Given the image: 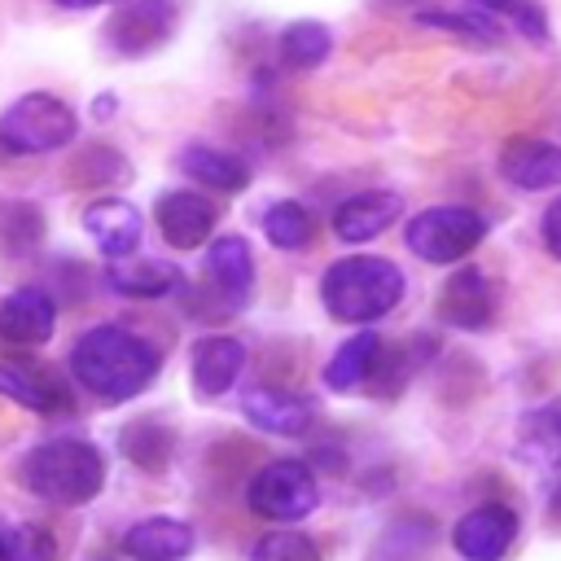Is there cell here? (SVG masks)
<instances>
[{"instance_id":"cell-1","label":"cell","mask_w":561,"mask_h":561,"mask_svg":"<svg viewBox=\"0 0 561 561\" xmlns=\"http://www.w3.org/2000/svg\"><path fill=\"white\" fill-rule=\"evenodd\" d=\"M158 368H162V351L123 324H96V329L79 333V342L70 351L75 381L105 403L136 399L158 377Z\"/></svg>"},{"instance_id":"cell-2","label":"cell","mask_w":561,"mask_h":561,"mask_svg":"<svg viewBox=\"0 0 561 561\" xmlns=\"http://www.w3.org/2000/svg\"><path fill=\"white\" fill-rule=\"evenodd\" d=\"M403 298V272L381 254H346L324 267L320 302L342 324H373Z\"/></svg>"},{"instance_id":"cell-3","label":"cell","mask_w":561,"mask_h":561,"mask_svg":"<svg viewBox=\"0 0 561 561\" xmlns=\"http://www.w3.org/2000/svg\"><path fill=\"white\" fill-rule=\"evenodd\" d=\"M22 486L48 504L79 508L92 504L105 486V460L83 438H48L26 451L22 460Z\"/></svg>"},{"instance_id":"cell-4","label":"cell","mask_w":561,"mask_h":561,"mask_svg":"<svg viewBox=\"0 0 561 561\" xmlns=\"http://www.w3.org/2000/svg\"><path fill=\"white\" fill-rule=\"evenodd\" d=\"M79 131L75 110L53 92H26L0 114V149L4 153H53L70 145Z\"/></svg>"},{"instance_id":"cell-5","label":"cell","mask_w":561,"mask_h":561,"mask_svg":"<svg viewBox=\"0 0 561 561\" xmlns=\"http://www.w3.org/2000/svg\"><path fill=\"white\" fill-rule=\"evenodd\" d=\"M408 250L425 263H456L465 259L482 237H486V219L469 206H430L416 210L403 228Z\"/></svg>"},{"instance_id":"cell-6","label":"cell","mask_w":561,"mask_h":561,"mask_svg":"<svg viewBox=\"0 0 561 561\" xmlns=\"http://www.w3.org/2000/svg\"><path fill=\"white\" fill-rule=\"evenodd\" d=\"M245 500L267 522H302L320 504V482L307 460H272L250 478Z\"/></svg>"},{"instance_id":"cell-7","label":"cell","mask_w":561,"mask_h":561,"mask_svg":"<svg viewBox=\"0 0 561 561\" xmlns=\"http://www.w3.org/2000/svg\"><path fill=\"white\" fill-rule=\"evenodd\" d=\"M180 22L175 0H118V9L105 22V44L118 57H145L153 53Z\"/></svg>"},{"instance_id":"cell-8","label":"cell","mask_w":561,"mask_h":561,"mask_svg":"<svg viewBox=\"0 0 561 561\" xmlns=\"http://www.w3.org/2000/svg\"><path fill=\"white\" fill-rule=\"evenodd\" d=\"M517 539V513L508 504H478L451 526V548L465 561H500Z\"/></svg>"},{"instance_id":"cell-9","label":"cell","mask_w":561,"mask_h":561,"mask_svg":"<svg viewBox=\"0 0 561 561\" xmlns=\"http://www.w3.org/2000/svg\"><path fill=\"white\" fill-rule=\"evenodd\" d=\"M434 316L451 329H486L495 316V289L478 267H460L443 280L434 298Z\"/></svg>"},{"instance_id":"cell-10","label":"cell","mask_w":561,"mask_h":561,"mask_svg":"<svg viewBox=\"0 0 561 561\" xmlns=\"http://www.w3.org/2000/svg\"><path fill=\"white\" fill-rule=\"evenodd\" d=\"M241 412H245L250 425H259L263 434H276V438H298L316 421V403L307 394H289V390H276V386L245 390Z\"/></svg>"},{"instance_id":"cell-11","label":"cell","mask_w":561,"mask_h":561,"mask_svg":"<svg viewBox=\"0 0 561 561\" xmlns=\"http://www.w3.org/2000/svg\"><path fill=\"white\" fill-rule=\"evenodd\" d=\"M215 202L193 188H171L158 197V232L175 250H193L215 232Z\"/></svg>"},{"instance_id":"cell-12","label":"cell","mask_w":561,"mask_h":561,"mask_svg":"<svg viewBox=\"0 0 561 561\" xmlns=\"http://www.w3.org/2000/svg\"><path fill=\"white\" fill-rule=\"evenodd\" d=\"M241 368H245V346L228 333H206L188 351V377H193L197 394H206V399L228 394L237 386Z\"/></svg>"},{"instance_id":"cell-13","label":"cell","mask_w":561,"mask_h":561,"mask_svg":"<svg viewBox=\"0 0 561 561\" xmlns=\"http://www.w3.org/2000/svg\"><path fill=\"white\" fill-rule=\"evenodd\" d=\"M57 329V302L39 285H22L0 302V337L9 346H44Z\"/></svg>"},{"instance_id":"cell-14","label":"cell","mask_w":561,"mask_h":561,"mask_svg":"<svg viewBox=\"0 0 561 561\" xmlns=\"http://www.w3.org/2000/svg\"><path fill=\"white\" fill-rule=\"evenodd\" d=\"M500 175L522 193H543L561 184V149L539 136H517L500 149Z\"/></svg>"},{"instance_id":"cell-15","label":"cell","mask_w":561,"mask_h":561,"mask_svg":"<svg viewBox=\"0 0 561 561\" xmlns=\"http://www.w3.org/2000/svg\"><path fill=\"white\" fill-rule=\"evenodd\" d=\"M399 215H403V197H399V193H390V188L355 193V197H346V202L333 210V232H337L342 241L359 245V241L381 237Z\"/></svg>"},{"instance_id":"cell-16","label":"cell","mask_w":561,"mask_h":561,"mask_svg":"<svg viewBox=\"0 0 561 561\" xmlns=\"http://www.w3.org/2000/svg\"><path fill=\"white\" fill-rule=\"evenodd\" d=\"M206 276H210L224 307H241L250 298V285H254V254H250L245 237H237V232L215 237L206 245Z\"/></svg>"},{"instance_id":"cell-17","label":"cell","mask_w":561,"mask_h":561,"mask_svg":"<svg viewBox=\"0 0 561 561\" xmlns=\"http://www.w3.org/2000/svg\"><path fill=\"white\" fill-rule=\"evenodd\" d=\"M83 232L96 241V250L105 259H127L140 245V215H136V206L105 197V202H92L83 210Z\"/></svg>"},{"instance_id":"cell-18","label":"cell","mask_w":561,"mask_h":561,"mask_svg":"<svg viewBox=\"0 0 561 561\" xmlns=\"http://www.w3.org/2000/svg\"><path fill=\"white\" fill-rule=\"evenodd\" d=\"M123 552L131 561H180L193 552V526L180 517H145L123 535Z\"/></svg>"},{"instance_id":"cell-19","label":"cell","mask_w":561,"mask_h":561,"mask_svg":"<svg viewBox=\"0 0 561 561\" xmlns=\"http://www.w3.org/2000/svg\"><path fill=\"white\" fill-rule=\"evenodd\" d=\"M175 162H180L184 175H193V180H202L219 193H241L250 184V167L237 153L215 149V145H184Z\"/></svg>"},{"instance_id":"cell-20","label":"cell","mask_w":561,"mask_h":561,"mask_svg":"<svg viewBox=\"0 0 561 561\" xmlns=\"http://www.w3.org/2000/svg\"><path fill=\"white\" fill-rule=\"evenodd\" d=\"M180 280H184V272L167 259H131L127 254L123 263L114 259V267H110V285L127 298H167L171 289H180Z\"/></svg>"},{"instance_id":"cell-21","label":"cell","mask_w":561,"mask_h":561,"mask_svg":"<svg viewBox=\"0 0 561 561\" xmlns=\"http://www.w3.org/2000/svg\"><path fill=\"white\" fill-rule=\"evenodd\" d=\"M377 359H381V337H377L373 329H359V333H351V337L333 351V359L324 364V386L337 390V394H351V390L373 373Z\"/></svg>"},{"instance_id":"cell-22","label":"cell","mask_w":561,"mask_h":561,"mask_svg":"<svg viewBox=\"0 0 561 561\" xmlns=\"http://www.w3.org/2000/svg\"><path fill=\"white\" fill-rule=\"evenodd\" d=\"M517 456L526 465H561V399L530 408L517 425Z\"/></svg>"},{"instance_id":"cell-23","label":"cell","mask_w":561,"mask_h":561,"mask_svg":"<svg viewBox=\"0 0 561 561\" xmlns=\"http://www.w3.org/2000/svg\"><path fill=\"white\" fill-rule=\"evenodd\" d=\"M333 48V31L316 18H302V22H289L280 31V61L289 70H316Z\"/></svg>"},{"instance_id":"cell-24","label":"cell","mask_w":561,"mask_h":561,"mask_svg":"<svg viewBox=\"0 0 561 561\" xmlns=\"http://www.w3.org/2000/svg\"><path fill=\"white\" fill-rule=\"evenodd\" d=\"M118 447H123V456H127L136 469L158 473V469H167V456H171V430L158 425V421H149V416H140V421H131V425L118 434Z\"/></svg>"},{"instance_id":"cell-25","label":"cell","mask_w":561,"mask_h":561,"mask_svg":"<svg viewBox=\"0 0 561 561\" xmlns=\"http://www.w3.org/2000/svg\"><path fill=\"white\" fill-rule=\"evenodd\" d=\"M263 232L276 250H307L316 237V224H311V210L302 202H276L263 215Z\"/></svg>"},{"instance_id":"cell-26","label":"cell","mask_w":561,"mask_h":561,"mask_svg":"<svg viewBox=\"0 0 561 561\" xmlns=\"http://www.w3.org/2000/svg\"><path fill=\"white\" fill-rule=\"evenodd\" d=\"M53 557H57V539L48 526L39 522L0 526V561H53Z\"/></svg>"},{"instance_id":"cell-27","label":"cell","mask_w":561,"mask_h":561,"mask_svg":"<svg viewBox=\"0 0 561 561\" xmlns=\"http://www.w3.org/2000/svg\"><path fill=\"white\" fill-rule=\"evenodd\" d=\"M421 22H425V26H438V31H460V35H469V39H486V44L500 39V22H495L491 9H482L478 0H473L469 9H438V13L425 9Z\"/></svg>"},{"instance_id":"cell-28","label":"cell","mask_w":561,"mask_h":561,"mask_svg":"<svg viewBox=\"0 0 561 561\" xmlns=\"http://www.w3.org/2000/svg\"><path fill=\"white\" fill-rule=\"evenodd\" d=\"M0 394L22 403V408H31V412H53L57 408L53 386H44L39 377H31L22 368H9V364H0Z\"/></svg>"},{"instance_id":"cell-29","label":"cell","mask_w":561,"mask_h":561,"mask_svg":"<svg viewBox=\"0 0 561 561\" xmlns=\"http://www.w3.org/2000/svg\"><path fill=\"white\" fill-rule=\"evenodd\" d=\"M250 561H320V548L302 530H272L250 548Z\"/></svg>"},{"instance_id":"cell-30","label":"cell","mask_w":561,"mask_h":561,"mask_svg":"<svg viewBox=\"0 0 561 561\" xmlns=\"http://www.w3.org/2000/svg\"><path fill=\"white\" fill-rule=\"evenodd\" d=\"M0 237L9 241V250H31V245L44 237V219H39V210H35L31 202L9 206L4 219H0Z\"/></svg>"},{"instance_id":"cell-31","label":"cell","mask_w":561,"mask_h":561,"mask_svg":"<svg viewBox=\"0 0 561 561\" xmlns=\"http://www.w3.org/2000/svg\"><path fill=\"white\" fill-rule=\"evenodd\" d=\"M478 4L491 9V13H504L526 39H548V22L530 0H478Z\"/></svg>"},{"instance_id":"cell-32","label":"cell","mask_w":561,"mask_h":561,"mask_svg":"<svg viewBox=\"0 0 561 561\" xmlns=\"http://www.w3.org/2000/svg\"><path fill=\"white\" fill-rule=\"evenodd\" d=\"M543 245H548V250L561 259V197H557V202L543 210Z\"/></svg>"},{"instance_id":"cell-33","label":"cell","mask_w":561,"mask_h":561,"mask_svg":"<svg viewBox=\"0 0 561 561\" xmlns=\"http://www.w3.org/2000/svg\"><path fill=\"white\" fill-rule=\"evenodd\" d=\"M53 4H61V9H92V4H105V0H53Z\"/></svg>"},{"instance_id":"cell-34","label":"cell","mask_w":561,"mask_h":561,"mask_svg":"<svg viewBox=\"0 0 561 561\" xmlns=\"http://www.w3.org/2000/svg\"><path fill=\"white\" fill-rule=\"evenodd\" d=\"M96 114L110 118V114H114V96H101V101H96Z\"/></svg>"},{"instance_id":"cell-35","label":"cell","mask_w":561,"mask_h":561,"mask_svg":"<svg viewBox=\"0 0 561 561\" xmlns=\"http://www.w3.org/2000/svg\"><path fill=\"white\" fill-rule=\"evenodd\" d=\"M552 504H557V508H561V482H557V491H552Z\"/></svg>"},{"instance_id":"cell-36","label":"cell","mask_w":561,"mask_h":561,"mask_svg":"<svg viewBox=\"0 0 561 561\" xmlns=\"http://www.w3.org/2000/svg\"><path fill=\"white\" fill-rule=\"evenodd\" d=\"M386 4H416V0H386Z\"/></svg>"}]
</instances>
